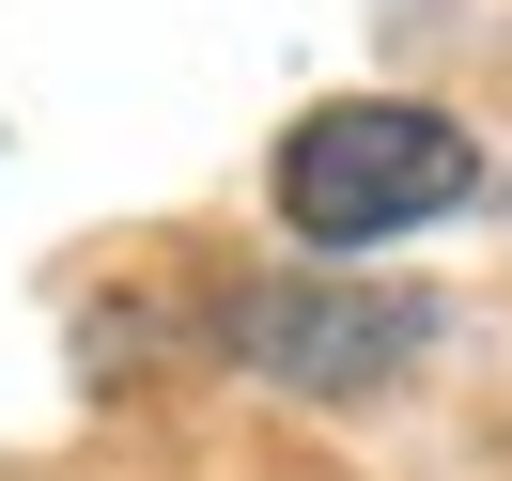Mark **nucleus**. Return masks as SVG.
<instances>
[{
  "mask_svg": "<svg viewBox=\"0 0 512 481\" xmlns=\"http://www.w3.org/2000/svg\"><path fill=\"white\" fill-rule=\"evenodd\" d=\"M466 187H481V140L450 125V109H419V94H326V109H295L280 156H264V202H280V233L311 264L388 249V233H435Z\"/></svg>",
  "mask_w": 512,
  "mask_h": 481,
  "instance_id": "1",
  "label": "nucleus"
},
{
  "mask_svg": "<svg viewBox=\"0 0 512 481\" xmlns=\"http://www.w3.org/2000/svg\"><path fill=\"white\" fill-rule=\"evenodd\" d=\"M233 373L295 388V404H373L435 357V295H388V280H342V264H295V280H249L218 311Z\"/></svg>",
  "mask_w": 512,
  "mask_h": 481,
  "instance_id": "2",
  "label": "nucleus"
}]
</instances>
